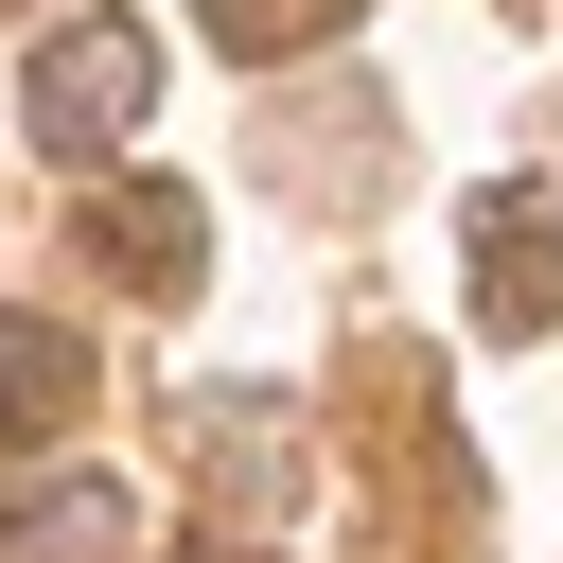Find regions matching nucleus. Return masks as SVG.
Here are the masks:
<instances>
[{
    "label": "nucleus",
    "mask_w": 563,
    "mask_h": 563,
    "mask_svg": "<svg viewBox=\"0 0 563 563\" xmlns=\"http://www.w3.org/2000/svg\"><path fill=\"white\" fill-rule=\"evenodd\" d=\"M141 106H158L141 18H70V35L35 53V88H18V123H35L53 158H123V141H141Z\"/></svg>",
    "instance_id": "f257e3e1"
},
{
    "label": "nucleus",
    "mask_w": 563,
    "mask_h": 563,
    "mask_svg": "<svg viewBox=\"0 0 563 563\" xmlns=\"http://www.w3.org/2000/svg\"><path fill=\"white\" fill-rule=\"evenodd\" d=\"M475 334H563V194H475Z\"/></svg>",
    "instance_id": "f03ea898"
},
{
    "label": "nucleus",
    "mask_w": 563,
    "mask_h": 563,
    "mask_svg": "<svg viewBox=\"0 0 563 563\" xmlns=\"http://www.w3.org/2000/svg\"><path fill=\"white\" fill-rule=\"evenodd\" d=\"M194 246H211V229H194V194H158V176H141V194H88V264H123L141 299H194Z\"/></svg>",
    "instance_id": "7ed1b4c3"
},
{
    "label": "nucleus",
    "mask_w": 563,
    "mask_h": 563,
    "mask_svg": "<svg viewBox=\"0 0 563 563\" xmlns=\"http://www.w3.org/2000/svg\"><path fill=\"white\" fill-rule=\"evenodd\" d=\"M70 405H88V334L70 317H0V457H35Z\"/></svg>",
    "instance_id": "20e7f679"
},
{
    "label": "nucleus",
    "mask_w": 563,
    "mask_h": 563,
    "mask_svg": "<svg viewBox=\"0 0 563 563\" xmlns=\"http://www.w3.org/2000/svg\"><path fill=\"white\" fill-rule=\"evenodd\" d=\"M123 545H141V493H106V475H53L0 528V563H123Z\"/></svg>",
    "instance_id": "39448f33"
},
{
    "label": "nucleus",
    "mask_w": 563,
    "mask_h": 563,
    "mask_svg": "<svg viewBox=\"0 0 563 563\" xmlns=\"http://www.w3.org/2000/svg\"><path fill=\"white\" fill-rule=\"evenodd\" d=\"M211 35H229L246 70H282V53H334V35H352V0H211Z\"/></svg>",
    "instance_id": "423d86ee"
}]
</instances>
